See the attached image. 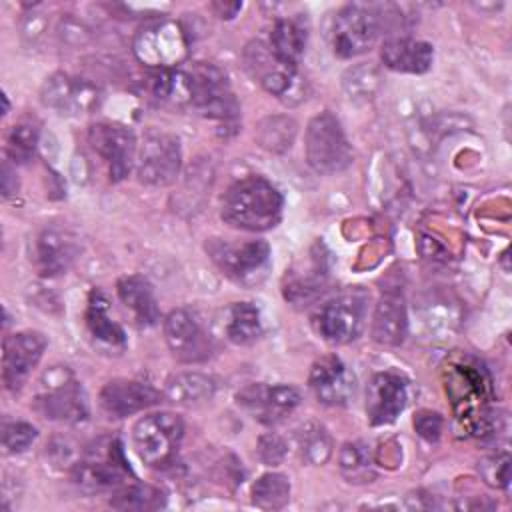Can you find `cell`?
<instances>
[{"instance_id":"5b68a950","label":"cell","mask_w":512,"mask_h":512,"mask_svg":"<svg viewBox=\"0 0 512 512\" xmlns=\"http://www.w3.org/2000/svg\"><path fill=\"white\" fill-rule=\"evenodd\" d=\"M132 478V468L124 456L118 440H104L86 450V454L74 462L72 480L88 494L118 490Z\"/></svg>"},{"instance_id":"7a4b0ae2","label":"cell","mask_w":512,"mask_h":512,"mask_svg":"<svg viewBox=\"0 0 512 512\" xmlns=\"http://www.w3.org/2000/svg\"><path fill=\"white\" fill-rule=\"evenodd\" d=\"M186 72L192 86V108L214 120L222 136L234 134L240 120V106L226 74L210 62H194Z\"/></svg>"},{"instance_id":"f546056e","label":"cell","mask_w":512,"mask_h":512,"mask_svg":"<svg viewBox=\"0 0 512 512\" xmlns=\"http://www.w3.org/2000/svg\"><path fill=\"white\" fill-rule=\"evenodd\" d=\"M338 466H340L342 476L350 484H368L376 478V468H374L370 446L360 440L346 442L340 448Z\"/></svg>"},{"instance_id":"4fadbf2b","label":"cell","mask_w":512,"mask_h":512,"mask_svg":"<svg viewBox=\"0 0 512 512\" xmlns=\"http://www.w3.org/2000/svg\"><path fill=\"white\" fill-rule=\"evenodd\" d=\"M164 340L172 356L186 364L204 362L212 354V336L188 308H176L164 318Z\"/></svg>"},{"instance_id":"3957f363","label":"cell","mask_w":512,"mask_h":512,"mask_svg":"<svg viewBox=\"0 0 512 512\" xmlns=\"http://www.w3.org/2000/svg\"><path fill=\"white\" fill-rule=\"evenodd\" d=\"M388 20L390 16L386 14V6L362 2L342 6L336 12L330 30L334 54L338 58H354L364 54L388 28Z\"/></svg>"},{"instance_id":"cb8c5ba5","label":"cell","mask_w":512,"mask_h":512,"mask_svg":"<svg viewBox=\"0 0 512 512\" xmlns=\"http://www.w3.org/2000/svg\"><path fill=\"white\" fill-rule=\"evenodd\" d=\"M118 298L126 308L132 310L134 320L140 326H154L160 320V308L154 296V288L148 278L140 274L122 276L116 284Z\"/></svg>"},{"instance_id":"5bb4252c","label":"cell","mask_w":512,"mask_h":512,"mask_svg":"<svg viewBox=\"0 0 512 512\" xmlns=\"http://www.w3.org/2000/svg\"><path fill=\"white\" fill-rule=\"evenodd\" d=\"M40 100L46 108L58 114L78 116L98 106L100 90L86 78L56 72L44 80L40 88Z\"/></svg>"},{"instance_id":"8d00e7d4","label":"cell","mask_w":512,"mask_h":512,"mask_svg":"<svg viewBox=\"0 0 512 512\" xmlns=\"http://www.w3.org/2000/svg\"><path fill=\"white\" fill-rule=\"evenodd\" d=\"M38 438L36 426L22 420H6L2 424V446L8 454H20Z\"/></svg>"},{"instance_id":"52a82bcc","label":"cell","mask_w":512,"mask_h":512,"mask_svg":"<svg viewBox=\"0 0 512 512\" xmlns=\"http://www.w3.org/2000/svg\"><path fill=\"white\" fill-rule=\"evenodd\" d=\"M244 64L248 74L272 96L280 98L286 104H298L304 100V78L298 74V68L282 64L268 42L252 40L244 48Z\"/></svg>"},{"instance_id":"ab89813d","label":"cell","mask_w":512,"mask_h":512,"mask_svg":"<svg viewBox=\"0 0 512 512\" xmlns=\"http://www.w3.org/2000/svg\"><path fill=\"white\" fill-rule=\"evenodd\" d=\"M414 428L428 442H436L442 434V416L432 410H422L414 416Z\"/></svg>"},{"instance_id":"8992f818","label":"cell","mask_w":512,"mask_h":512,"mask_svg":"<svg viewBox=\"0 0 512 512\" xmlns=\"http://www.w3.org/2000/svg\"><path fill=\"white\" fill-rule=\"evenodd\" d=\"M184 436V422L172 412H152L132 426V446L150 468L174 464Z\"/></svg>"},{"instance_id":"836d02e7","label":"cell","mask_w":512,"mask_h":512,"mask_svg":"<svg viewBox=\"0 0 512 512\" xmlns=\"http://www.w3.org/2000/svg\"><path fill=\"white\" fill-rule=\"evenodd\" d=\"M250 496L262 510H280L290 502V480L280 472H266L252 484Z\"/></svg>"},{"instance_id":"277c9868","label":"cell","mask_w":512,"mask_h":512,"mask_svg":"<svg viewBox=\"0 0 512 512\" xmlns=\"http://www.w3.org/2000/svg\"><path fill=\"white\" fill-rule=\"evenodd\" d=\"M304 150L310 168L324 176L346 170L354 156L340 120L328 110L310 118L304 136Z\"/></svg>"},{"instance_id":"83f0119b","label":"cell","mask_w":512,"mask_h":512,"mask_svg":"<svg viewBox=\"0 0 512 512\" xmlns=\"http://www.w3.org/2000/svg\"><path fill=\"white\" fill-rule=\"evenodd\" d=\"M108 308H110L108 298L100 290H92L88 298V308H86V326L92 338L98 340L100 344H106L112 348H124L126 334L120 324L110 320Z\"/></svg>"},{"instance_id":"e575fe53","label":"cell","mask_w":512,"mask_h":512,"mask_svg":"<svg viewBox=\"0 0 512 512\" xmlns=\"http://www.w3.org/2000/svg\"><path fill=\"white\" fill-rule=\"evenodd\" d=\"M38 146V130L32 124L20 122L14 124L6 134V154L8 160L16 164H24L32 160Z\"/></svg>"},{"instance_id":"74e56055","label":"cell","mask_w":512,"mask_h":512,"mask_svg":"<svg viewBox=\"0 0 512 512\" xmlns=\"http://www.w3.org/2000/svg\"><path fill=\"white\" fill-rule=\"evenodd\" d=\"M478 472L482 480L492 488L506 490L510 484V456L508 452L492 454L478 462Z\"/></svg>"},{"instance_id":"2e32d148","label":"cell","mask_w":512,"mask_h":512,"mask_svg":"<svg viewBox=\"0 0 512 512\" xmlns=\"http://www.w3.org/2000/svg\"><path fill=\"white\" fill-rule=\"evenodd\" d=\"M46 346L48 338L38 330H22L4 338L2 380L10 392H18L26 384Z\"/></svg>"},{"instance_id":"ba28073f","label":"cell","mask_w":512,"mask_h":512,"mask_svg":"<svg viewBox=\"0 0 512 512\" xmlns=\"http://www.w3.org/2000/svg\"><path fill=\"white\" fill-rule=\"evenodd\" d=\"M48 382L34 398V408L48 420L64 424H82L88 420L90 408L82 386L74 380L70 370L56 366L46 372Z\"/></svg>"},{"instance_id":"9c48e42d","label":"cell","mask_w":512,"mask_h":512,"mask_svg":"<svg viewBox=\"0 0 512 512\" xmlns=\"http://www.w3.org/2000/svg\"><path fill=\"white\" fill-rule=\"evenodd\" d=\"M206 252L228 278L242 284L256 282L258 276L266 274L270 264V246L264 240L230 242L222 238H210L206 242Z\"/></svg>"},{"instance_id":"484cf974","label":"cell","mask_w":512,"mask_h":512,"mask_svg":"<svg viewBox=\"0 0 512 512\" xmlns=\"http://www.w3.org/2000/svg\"><path fill=\"white\" fill-rule=\"evenodd\" d=\"M146 88L150 98L162 106H192V86L184 68L154 70L146 82Z\"/></svg>"},{"instance_id":"44dd1931","label":"cell","mask_w":512,"mask_h":512,"mask_svg":"<svg viewBox=\"0 0 512 512\" xmlns=\"http://www.w3.org/2000/svg\"><path fill=\"white\" fill-rule=\"evenodd\" d=\"M380 60L386 68L404 74H424L434 60L432 44L410 36H392L382 42Z\"/></svg>"},{"instance_id":"f1b7e54d","label":"cell","mask_w":512,"mask_h":512,"mask_svg":"<svg viewBox=\"0 0 512 512\" xmlns=\"http://www.w3.org/2000/svg\"><path fill=\"white\" fill-rule=\"evenodd\" d=\"M296 448L300 452V458L312 466H322L330 460L332 452H334V442L330 432L314 420L304 422L296 434Z\"/></svg>"},{"instance_id":"1f68e13d","label":"cell","mask_w":512,"mask_h":512,"mask_svg":"<svg viewBox=\"0 0 512 512\" xmlns=\"http://www.w3.org/2000/svg\"><path fill=\"white\" fill-rule=\"evenodd\" d=\"M226 334L238 346H248V344L256 342L262 334L260 310L252 302L232 304L230 314H228Z\"/></svg>"},{"instance_id":"4dcf8cb0","label":"cell","mask_w":512,"mask_h":512,"mask_svg":"<svg viewBox=\"0 0 512 512\" xmlns=\"http://www.w3.org/2000/svg\"><path fill=\"white\" fill-rule=\"evenodd\" d=\"M166 504V494L150 484H140V482H128L122 488L112 492L110 506L116 510H138V512H148V510H158Z\"/></svg>"},{"instance_id":"e0dca14e","label":"cell","mask_w":512,"mask_h":512,"mask_svg":"<svg viewBox=\"0 0 512 512\" xmlns=\"http://www.w3.org/2000/svg\"><path fill=\"white\" fill-rule=\"evenodd\" d=\"M236 398L252 418L266 426H276L300 404V392L290 384H250Z\"/></svg>"},{"instance_id":"d6a6232c","label":"cell","mask_w":512,"mask_h":512,"mask_svg":"<svg viewBox=\"0 0 512 512\" xmlns=\"http://www.w3.org/2000/svg\"><path fill=\"white\" fill-rule=\"evenodd\" d=\"M298 132V124L290 116H268L256 128V140L262 148L274 154H282L292 148Z\"/></svg>"},{"instance_id":"9a60e30c","label":"cell","mask_w":512,"mask_h":512,"mask_svg":"<svg viewBox=\"0 0 512 512\" xmlns=\"http://www.w3.org/2000/svg\"><path fill=\"white\" fill-rule=\"evenodd\" d=\"M88 142L94 152L106 160L110 178L120 182L136 166V138L130 128L116 122H98L88 130Z\"/></svg>"},{"instance_id":"ffe728a7","label":"cell","mask_w":512,"mask_h":512,"mask_svg":"<svg viewBox=\"0 0 512 512\" xmlns=\"http://www.w3.org/2000/svg\"><path fill=\"white\" fill-rule=\"evenodd\" d=\"M308 386L326 406H342L354 394V378L336 356H324L312 364Z\"/></svg>"},{"instance_id":"d590c367","label":"cell","mask_w":512,"mask_h":512,"mask_svg":"<svg viewBox=\"0 0 512 512\" xmlns=\"http://www.w3.org/2000/svg\"><path fill=\"white\" fill-rule=\"evenodd\" d=\"M380 86V76L374 66L360 64L344 74V90L350 98H370Z\"/></svg>"},{"instance_id":"6da1fadb","label":"cell","mask_w":512,"mask_h":512,"mask_svg":"<svg viewBox=\"0 0 512 512\" xmlns=\"http://www.w3.org/2000/svg\"><path fill=\"white\" fill-rule=\"evenodd\" d=\"M284 198L264 176H244L236 180L222 198V220L238 230L266 232L282 220Z\"/></svg>"},{"instance_id":"8fae6325","label":"cell","mask_w":512,"mask_h":512,"mask_svg":"<svg viewBox=\"0 0 512 512\" xmlns=\"http://www.w3.org/2000/svg\"><path fill=\"white\" fill-rule=\"evenodd\" d=\"M366 308L368 294L364 290L354 288L342 292L322 306L318 314L320 336L334 346L354 342L366 326Z\"/></svg>"},{"instance_id":"f35d334b","label":"cell","mask_w":512,"mask_h":512,"mask_svg":"<svg viewBox=\"0 0 512 512\" xmlns=\"http://www.w3.org/2000/svg\"><path fill=\"white\" fill-rule=\"evenodd\" d=\"M256 452H258V458H260L266 466H278V464L286 458L288 446H286V442H284L278 434L270 432V434L260 436Z\"/></svg>"},{"instance_id":"ac0fdd59","label":"cell","mask_w":512,"mask_h":512,"mask_svg":"<svg viewBox=\"0 0 512 512\" xmlns=\"http://www.w3.org/2000/svg\"><path fill=\"white\" fill-rule=\"evenodd\" d=\"M408 404V382L396 372H376L366 388V414L372 426L392 424Z\"/></svg>"},{"instance_id":"7c38bea8","label":"cell","mask_w":512,"mask_h":512,"mask_svg":"<svg viewBox=\"0 0 512 512\" xmlns=\"http://www.w3.org/2000/svg\"><path fill=\"white\" fill-rule=\"evenodd\" d=\"M182 166L180 142L168 132H148L136 154V176L148 186L172 184Z\"/></svg>"},{"instance_id":"30bf717a","label":"cell","mask_w":512,"mask_h":512,"mask_svg":"<svg viewBox=\"0 0 512 512\" xmlns=\"http://www.w3.org/2000/svg\"><path fill=\"white\" fill-rule=\"evenodd\" d=\"M132 48L142 64L154 70H168L178 68L186 60L188 38L180 24L162 20L144 26L136 34Z\"/></svg>"},{"instance_id":"d4e9b609","label":"cell","mask_w":512,"mask_h":512,"mask_svg":"<svg viewBox=\"0 0 512 512\" xmlns=\"http://www.w3.org/2000/svg\"><path fill=\"white\" fill-rule=\"evenodd\" d=\"M306 38H308V28L304 26L302 18H296V16L278 18L270 30L268 46L282 64L298 68V62L306 48Z\"/></svg>"},{"instance_id":"60d3db41","label":"cell","mask_w":512,"mask_h":512,"mask_svg":"<svg viewBox=\"0 0 512 512\" xmlns=\"http://www.w3.org/2000/svg\"><path fill=\"white\" fill-rule=\"evenodd\" d=\"M16 190H18L16 170L10 166L8 160H4V164H2V196L8 198V196L16 194Z\"/></svg>"},{"instance_id":"d6986e66","label":"cell","mask_w":512,"mask_h":512,"mask_svg":"<svg viewBox=\"0 0 512 512\" xmlns=\"http://www.w3.org/2000/svg\"><path fill=\"white\" fill-rule=\"evenodd\" d=\"M162 394L148 382L114 378L100 390V404L112 418H126L158 404Z\"/></svg>"},{"instance_id":"7402d4cb","label":"cell","mask_w":512,"mask_h":512,"mask_svg":"<svg viewBox=\"0 0 512 512\" xmlns=\"http://www.w3.org/2000/svg\"><path fill=\"white\" fill-rule=\"evenodd\" d=\"M78 244L74 238L60 230H44L36 238L34 264L42 276H58L66 272L76 260Z\"/></svg>"},{"instance_id":"4316f807","label":"cell","mask_w":512,"mask_h":512,"mask_svg":"<svg viewBox=\"0 0 512 512\" xmlns=\"http://www.w3.org/2000/svg\"><path fill=\"white\" fill-rule=\"evenodd\" d=\"M216 384L210 376L202 372H180L168 378L162 398L176 406H200L212 400Z\"/></svg>"},{"instance_id":"603a6c76","label":"cell","mask_w":512,"mask_h":512,"mask_svg":"<svg viewBox=\"0 0 512 512\" xmlns=\"http://www.w3.org/2000/svg\"><path fill=\"white\" fill-rule=\"evenodd\" d=\"M408 328V316L404 298L398 292H386L378 300L372 316V338L378 344L398 346L402 344Z\"/></svg>"},{"instance_id":"b9f144b4","label":"cell","mask_w":512,"mask_h":512,"mask_svg":"<svg viewBox=\"0 0 512 512\" xmlns=\"http://www.w3.org/2000/svg\"><path fill=\"white\" fill-rule=\"evenodd\" d=\"M212 8L220 18L230 20L238 14V10H242V2H214Z\"/></svg>"}]
</instances>
